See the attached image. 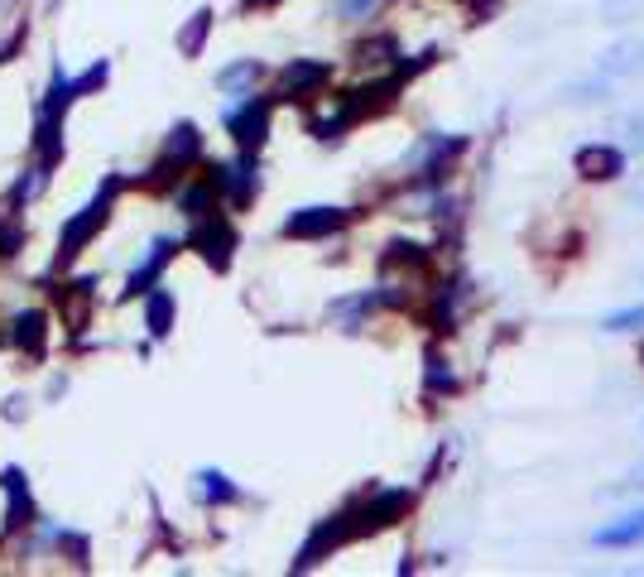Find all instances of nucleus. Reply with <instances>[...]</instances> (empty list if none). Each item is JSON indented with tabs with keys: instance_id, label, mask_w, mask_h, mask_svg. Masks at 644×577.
<instances>
[{
	"instance_id": "obj_1",
	"label": "nucleus",
	"mask_w": 644,
	"mask_h": 577,
	"mask_svg": "<svg viewBox=\"0 0 644 577\" xmlns=\"http://www.w3.org/2000/svg\"><path fill=\"white\" fill-rule=\"evenodd\" d=\"M107 207H111V188H101V193H97V198L87 202V207H82V212H78V216H72V222L63 226V241H58V260H63V265H68V260L82 251L87 241L97 236L101 226H107Z\"/></svg>"
},
{
	"instance_id": "obj_2",
	"label": "nucleus",
	"mask_w": 644,
	"mask_h": 577,
	"mask_svg": "<svg viewBox=\"0 0 644 577\" xmlns=\"http://www.w3.org/2000/svg\"><path fill=\"white\" fill-rule=\"evenodd\" d=\"M265 121H270L265 101H245V107L227 111V125H231V135H237L241 144H260V140H265Z\"/></svg>"
},
{
	"instance_id": "obj_3",
	"label": "nucleus",
	"mask_w": 644,
	"mask_h": 577,
	"mask_svg": "<svg viewBox=\"0 0 644 577\" xmlns=\"http://www.w3.org/2000/svg\"><path fill=\"white\" fill-rule=\"evenodd\" d=\"M43 313L39 308H24L20 317H14V332H10V342L20 346V352H29V356H39L43 352Z\"/></svg>"
},
{
	"instance_id": "obj_4",
	"label": "nucleus",
	"mask_w": 644,
	"mask_h": 577,
	"mask_svg": "<svg viewBox=\"0 0 644 577\" xmlns=\"http://www.w3.org/2000/svg\"><path fill=\"white\" fill-rule=\"evenodd\" d=\"M0 486L10 490V529H20V525H29V515H34V505H29V490H24V472H6L0 476Z\"/></svg>"
},
{
	"instance_id": "obj_5",
	"label": "nucleus",
	"mask_w": 644,
	"mask_h": 577,
	"mask_svg": "<svg viewBox=\"0 0 644 577\" xmlns=\"http://www.w3.org/2000/svg\"><path fill=\"white\" fill-rule=\"evenodd\" d=\"M169 255H173V241H154V255L144 260L135 274H130V288H125V294H150V280L169 265Z\"/></svg>"
},
{
	"instance_id": "obj_6",
	"label": "nucleus",
	"mask_w": 644,
	"mask_h": 577,
	"mask_svg": "<svg viewBox=\"0 0 644 577\" xmlns=\"http://www.w3.org/2000/svg\"><path fill=\"white\" fill-rule=\"evenodd\" d=\"M231 241H237V236H231V226H222V222H212V226H202V231H198V245L212 255V265H227Z\"/></svg>"
},
{
	"instance_id": "obj_7",
	"label": "nucleus",
	"mask_w": 644,
	"mask_h": 577,
	"mask_svg": "<svg viewBox=\"0 0 644 577\" xmlns=\"http://www.w3.org/2000/svg\"><path fill=\"white\" fill-rule=\"evenodd\" d=\"M198 150H202L198 125H179V130H173V140H169V150H164V159H169V164H188V159H198Z\"/></svg>"
},
{
	"instance_id": "obj_8",
	"label": "nucleus",
	"mask_w": 644,
	"mask_h": 577,
	"mask_svg": "<svg viewBox=\"0 0 644 577\" xmlns=\"http://www.w3.org/2000/svg\"><path fill=\"white\" fill-rule=\"evenodd\" d=\"M198 496L202 500H237V486H231L222 472H202L198 476Z\"/></svg>"
},
{
	"instance_id": "obj_9",
	"label": "nucleus",
	"mask_w": 644,
	"mask_h": 577,
	"mask_svg": "<svg viewBox=\"0 0 644 577\" xmlns=\"http://www.w3.org/2000/svg\"><path fill=\"white\" fill-rule=\"evenodd\" d=\"M169 323H173V298L164 294V288H154V294H150V332H154V337H164Z\"/></svg>"
},
{
	"instance_id": "obj_10",
	"label": "nucleus",
	"mask_w": 644,
	"mask_h": 577,
	"mask_svg": "<svg viewBox=\"0 0 644 577\" xmlns=\"http://www.w3.org/2000/svg\"><path fill=\"white\" fill-rule=\"evenodd\" d=\"M336 222H342L336 212H328V216H294V222H289V236H318V231H332Z\"/></svg>"
},
{
	"instance_id": "obj_11",
	"label": "nucleus",
	"mask_w": 644,
	"mask_h": 577,
	"mask_svg": "<svg viewBox=\"0 0 644 577\" xmlns=\"http://www.w3.org/2000/svg\"><path fill=\"white\" fill-rule=\"evenodd\" d=\"M183 212L188 216H208V207H212V188L208 183H198V188H183Z\"/></svg>"
},
{
	"instance_id": "obj_12",
	"label": "nucleus",
	"mask_w": 644,
	"mask_h": 577,
	"mask_svg": "<svg viewBox=\"0 0 644 577\" xmlns=\"http://www.w3.org/2000/svg\"><path fill=\"white\" fill-rule=\"evenodd\" d=\"M14 245H20V231L6 226V231H0V255H20V251H14Z\"/></svg>"
},
{
	"instance_id": "obj_13",
	"label": "nucleus",
	"mask_w": 644,
	"mask_h": 577,
	"mask_svg": "<svg viewBox=\"0 0 644 577\" xmlns=\"http://www.w3.org/2000/svg\"><path fill=\"white\" fill-rule=\"evenodd\" d=\"M202 29H208V14H198V24L183 34V49H198V43H202Z\"/></svg>"
}]
</instances>
